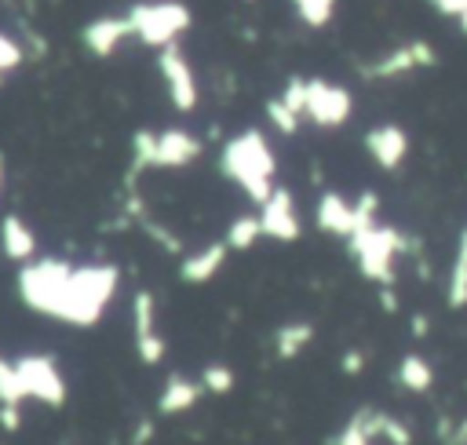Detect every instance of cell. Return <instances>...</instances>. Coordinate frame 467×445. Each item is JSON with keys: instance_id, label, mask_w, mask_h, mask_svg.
I'll use <instances>...</instances> for the list:
<instances>
[{"instance_id": "6da1fadb", "label": "cell", "mask_w": 467, "mask_h": 445, "mask_svg": "<svg viewBox=\"0 0 467 445\" xmlns=\"http://www.w3.org/2000/svg\"><path fill=\"white\" fill-rule=\"evenodd\" d=\"M219 175L230 179L255 208L270 197V190L277 186V157L270 150V139L259 128H244L237 135H230L219 150Z\"/></svg>"}, {"instance_id": "7a4b0ae2", "label": "cell", "mask_w": 467, "mask_h": 445, "mask_svg": "<svg viewBox=\"0 0 467 445\" xmlns=\"http://www.w3.org/2000/svg\"><path fill=\"white\" fill-rule=\"evenodd\" d=\"M204 153V142L186 131V128H139L131 135V164H128V179L124 186H135L142 171L161 168V171H175L193 164Z\"/></svg>"}, {"instance_id": "3957f363", "label": "cell", "mask_w": 467, "mask_h": 445, "mask_svg": "<svg viewBox=\"0 0 467 445\" xmlns=\"http://www.w3.org/2000/svg\"><path fill=\"white\" fill-rule=\"evenodd\" d=\"M120 285V270L113 263H80L69 270V285L62 295V310L58 321L77 325V328H91L102 310L109 306V299L117 295Z\"/></svg>"}, {"instance_id": "277c9868", "label": "cell", "mask_w": 467, "mask_h": 445, "mask_svg": "<svg viewBox=\"0 0 467 445\" xmlns=\"http://www.w3.org/2000/svg\"><path fill=\"white\" fill-rule=\"evenodd\" d=\"M124 22L139 44L161 51L168 44H179V36L190 29L193 15L182 0H135V4H128Z\"/></svg>"}, {"instance_id": "5b68a950", "label": "cell", "mask_w": 467, "mask_h": 445, "mask_svg": "<svg viewBox=\"0 0 467 445\" xmlns=\"http://www.w3.org/2000/svg\"><path fill=\"white\" fill-rule=\"evenodd\" d=\"M347 248H350L361 277L372 281V285H379V288H387V285H394V263H398V255H405L412 244H409V237L398 226L376 222V226L347 237Z\"/></svg>"}, {"instance_id": "8992f818", "label": "cell", "mask_w": 467, "mask_h": 445, "mask_svg": "<svg viewBox=\"0 0 467 445\" xmlns=\"http://www.w3.org/2000/svg\"><path fill=\"white\" fill-rule=\"evenodd\" d=\"M376 215H379V193L376 190H361L354 201L343 197L339 190H325L317 197V204H314L317 230L328 233V237H343V241L361 233V230H368V226H376L379 222Z\"/></svg>"}, {"instance_id": "52a82bcc", "label": "cell", "mask_w": 467, "mask_h": 445, "mask_svg": "<svg viewBox=\"0 0 467 445\" xmlns=\"http://www.w3.org/2000/svg\"><path fill=\"white\" fill-rule=\"evenodd\" d=\"M69 270L73 263L66 259H55V255H44V259H29L22 263L18 270V295L29 310L44 314V317H55L58 321V310H62V295H66V285H69Z\"/></svg>"}, {"instance_id": "ba28073f", "label": "cell", "mask_w": 467, "mask_h": 445, "mask_svg": "<svg viewBox=\"0 0 467 445\" xmlns=\"http://www.w3.org/2000/svg\"><path fill=\"white\" fill-rule=\"evenodd\" d=\"M438 66V47L431 40H405L368 62L358 66V77L368 80V84H383V80H401L409 73H420V69H434Z\"/></svg>"}, {"instance_id": "9c48e42d", "label": "cell", "mask_w": 467, "mask_h": 445, "mask_svg": "<svg viewBox=\"0 0 467 445\" xmlns=\"http://www.w3.org/2000/svg\"><path fill=\"white\" fill-rule=\"evenodd\" d=\"M354 113V95L325 77H306L303 84V120L314 128H343Z\"/></svg>"}, {"instance_id": "30bf717a", "label": "cell", "mask_w": 467, "mask_h": 445, "mask_svg": "<svg viewBox=\"0 0 467 445\" xmlns=\"http://www.w3.org/2000/svg\"><path fill=\"white\" fill-rule=\"evenodd\" d=\"M15 376H18L22 398L44 401L51 409H58L66 401V379H62V372H58L51 354H22V357H15Z\"/></svg>"}, {"instance_id": "8fae6325", "label": "cell", "mask_w": 467, "mask_h": 445, "mask_svg": "<svg viewBox=\"0 0 467 445\" xmlns=\"http://www.w3.org/2000/svg\"><path fill=\"white\" fill-rule=\"evenodd\" d=\"M157 73L164 80V91L171 98V106L179 113H193L201 102V88H197V73L190 66V55L179 44H168L157 51Z\"/></svg>"}, {"instance_id": "7c38bea8", "label": "cell", "mask_w": 467, "mask_h": 445, "mask_svg": "<svg viewBox=\"0 0 467 445\" xmlns=\"http://www.w3.org/2000/svg\"><path fill=\"white\" fill-rule=\"evenodd\" d=\"M131 343L142 365H161L168 354V343L157 325V299L150 288H139L131 295Z\"/></svg>"}, {"instance_id": "4fadbf2b", "label": "cell", "mask_w": 467, "mask_h": 445, "mask_svg": "<svg viewBox=\"0 0 467 445\" xmlns=\"http://www.w3.org/2000/svg\"><path fill=\"white\" fill-rule=\"evenodd\" d=\"M259 226H263V237L270 241H296L303 233V219H299V208H296V193L288 186H274L270 197L259 204Z\"/></svg>"}, {"instance_id": "5bb4252c", "label": "cell", "mask_w": 467, "mask_h": 445, "mask_svg": "<svg viewBox=\"0 0 467 445\" xmlns=\"http://www.w3.org/2000/svg\"><path fill=\"white\" fill-rule=\"evenodd\" d=\"M361 146H365V153L372 157V164L379 171H398L405 164V157H409V131L401 124H390V120L387 124H372L365 131Z\"/></svg>"}, {"instance_id": "9a60e30c", "label": "cell", "mask_w": 467, "mask_h": 445, "mask_svg": "<svg viewBox=\"0 0 467 445\" xmlns=\"http://www.w3.org/2000/svg\"><path fill=\"white\" fill-rule=\"evenodd\" d=\"M124 40H131L124 15H99V18L84 22V29H80V44L95 58H113Z\"/></svg>"}, {"instance_id": "2e32d148", "label": "cell", "mask_w": 467, "mask_h": 445, "mask_svg": "<svg viewBox=\"0 0 467 445\" xmlns=\"http://www.w3.org/2000/svg\"><path fill=\"white\" fill-rule=\"evenodd\" d=\"M226 255H230V248L223 241H208V244H201V248H193L190 255L179 259V277L186 285H208L223 270Z\"/></svg>"}, {"instance_id": "e0dca14e", "label": "cell", "mask_w": 467, "mask_h": 445, "mask_svg": "<svg viewBox=\"0 0 467 445\" xmlns=\"http://www.w3.org/2000/svg\"><path fill=\"white\" fill-rule=\"evenodd\" d=\"M0 252H4L11 263H29V259L36 255V233H33V226H29L22 215H15V212H7V215L0 219Z\"/></svg>"}, {"instance_id": "ac0fdd59", "label": "cell", "mask_w": 467, "mask_h": 445, "mask_svg": "<svg viewBox=\"0 0 467 445\" xmlns=\"http://www.w3.org/2000/svg\"><path fill=\"white\" fill-rule=\"evenodd\" d=\"M201 383L197 379H190V376H182V372H171L168 379H164V387H161V394H157V412L161 416H179V412H190L197 401H201Z\"/></svg>"}, {"instance_id": "d6986e66", "label": "cell", "mask_w": 467, "mask_h": 445, "mask_svg": "<svg viewBox=\"0 0 467 445\" xmlns=\"http://www.w3.org/2000/svg\"><path fill=\"white\" fill-rule=\"evenodd\" d=\"M383 419H387L383 409L365 405V409H358V412L339 427V434L332 438V445H372L376 438H383Z\"/></svg>"}, {"instance_id": "ffe728a7", "label": "cell", "mask_w": 467, "mask_h": 445, "mask_svg": "<svg viewBox=\"0 0 467 445\" xmlns=\"http://www.w3.org/2000/svg\"><path fill=\"white\" fill-rule=\"evenodd\" d=\"M314 339V325L310 321H285L277 332H274V354L281 361H292L299 357Z\"/></svg>"}, {"instance_id": "44dd1931", "label": "cell", "mask_w": 467, "mask_h": 445, "mask_svg": "<svg viewBox=\"0 0 467 445\" xmlns=\"http://www.w3.org/2000/svg\"><path fill=\"white\" fill-rule=\"evenodd\" d=\"M259 237H263L259 215H255V212H241V215L230 219V226H226V233H223V244H226L230 252H248V248L259 244Z\"/></svg>"}, {"instance_id": "7402d4cb", "label": "cell", "mask_w": 467, "mask_h": 445, "mask_svg": "<svg viewBox=\"0 0 467 445\" xmlns=\"http://www.w3.org/2000/svg\"><path fill=\"white\" fill-rule=\"evenodd\" d=\"M394 379H398L405 390L423 394V390H431V383H434V368H431V361H427L423 354H405V357L398 361Z\"/></svg>"}, {"instance_id": "603a6c76", "label": "cell", "mask_w": 467, "mask_h": 445, "mask_svg": "<svg viewBox=\"0 0 467 445\" xmlns=\"http://www.w3.org/2000/svg\"><path fill=\"white\" fill-rule=\"evenodd\" d=\"M263 113H266V124H270L277 135H296L299 124H303V117H299L296 109H288L277 95H270V98L263 102Z\"/></svg>"}, {"instance_id": "cb8c5ba5", "label": "cell", "mask_w": 467, "mask_h": 445, "mask_svg": "<svg viewBox=\"0 0 467 445\" xmlns=\"http://www.w3.org/2000/svg\"><path fill=\"white\" fill-rule=\"evenodd\" d=\"M292 7L306 29H325L336 15V0H292Z\"/></svg>"}, {"instance_id": "d4e9b609", "label": "cell", "mask_w": 467, "mask_h": 445, "mask_svg": "<svg viewBox=\"0 0 467 445\" xmlns=\"http://www.w3.org/2000/svg\"><path fill=\"white\" fill-rule=\"evenodd\" d=\"M197 383H201V390H204V394H230V390H234V383H237V376H234V368H230V365L212 361V365H204V368H201Z\"/></svg>"}, {"instance_id": "484cf974", "label": "cell", "mask_w": 467, "mask_h": 445, "mask_svg": "<svg viewBox=\"0 0 467 445\" xmlns=\"http://www.w3.org/2000/svg\"><path fill=\"white\" fill-rule=\"evenodd\" d=\"M139 226H142V233H146L150 241H157V248H164V252H171V255H182V237L171 233L164 222H157L153 215H142Z\"/></svg>"}, {"instance_id": "4316f807", "label": "cell", "mask_w": 467, "mask_h": 445, "mask_svg": "<svg viewBox=\"0 0 467 445\" xmlns=\"http://www.w3.org/2000/svg\"><path fill=\"white\" fill-rule=\"evenodd\" d=\"M22 62H26V47H22V40L0 29V84H4V77L15 73Z\"/></svg>"}, {"instance_id": "83f0119b", "label": "cell", "mask_w": 467, "mask_h": 445, "mask_svg": "<svg viewBox=\"0 0 467 445\" xmlns=\"http://www.w3.org/2000/svg\"><path fill=\"white\" fill-rule=\"evenodd\" d=\"M22 387H18V376H15V361L0 354V405H18L22 409Z\"/></svg>"}, {"instance_id": "f1b7e54d", "label": "cell", "mask_w": 467, "mask_h": 445, "mask_svg": "<svg viewBox=\"0 0 467 445\" xmlns=\"http://www.w3.org/2000/svg\"><path fill=\"white\" fill-rule=\"evenodd\" d=\"M449 306L452 310H463L467 306V263H460V259H452V266H449Z\"/></svg>"}, {"instance_id": "f546056e", "label": "cell", "mask_w": 467, "mask_h": 445, "mask_svg": "<svg viewBox=\"0 0 467 445\" xmlns=\"http://www.w3.org/2000/svg\"><path fill=\"white\" fill-rule=\"evenodd\" d=\"M438 441L441 445H467V416H441L438 419Z\"/></svg>"}, {"instance_id": "4dcf8cb0", "label": "cell", "mask_w": 467, "mask_h": 445, "mask_svg": "<svg viewBox=\"0 0 467 445\" xmlns=\"http://www.w3.org/2000/svg\"><path fill=\"white\" fill-rule=\"evenodd\" d=\"M383 441H390V445H412V430H409V423L387 412V419H383Z\"/></svg>"}, {"instance_id": "1f68e13d", "label": "cell", "mask_w": 467, "mask_h": 445, "mask_svg": "<svg viewBox=\"0 0 467 445\" xmlns=\"http://www.w3.org/2000/svg\"><path fill=\"white\" fill-rule=\"evenodd\" d=\"M339 368H343L347 376H358V372L365 368V350H358V347H350V350L343 354V361H339Z\"/></svg>"}, {"instance_id": "d6a6232c", "label": "cell", "mask_w": 467, "mask_h": 445, "mask_svg": "<svg viewBox=\"0 0 467 445\" xmlns=\"http://www.w3.org/2000/svg\"><path fill=\"white\" fill-rule=\"evenodd\" d=\"M438 15H445V18H460L463 11H467V0H427Z\"/></svg>"}, {"instance_id": "836d02e7", "label": "cell", "mask_w": 467, "mask_h": 445, "mask_svg": "<svg viewBox=\"0 0 467 445\" xmlns=\"http://www.w3.org/2000/svg\"><path fill=\"white\" fill-rule=\"evenodd\" d=\"M0 427L4 430H18L22 427V409L18 405H0Z\"/></svg>"}, {"instance_id": "e575fe53", "label": "cell", "mask_w": 467, "mask_h": 445, "mask_svg": "<svg viewBox=\"0 0 467 445\" xmlns=\"http://www.w3.org/2000/svg\"><path fill=\"white\" fill-rule=\"evenodd\" d=\"M150 438H153V419H139L128 441H131V445H150Z\"/></svg>"}, {"instance_id": "d590c367", "label": "cell", "mask_w": 467, "mask_h": 445, "mask_svg": "<svg viewBox=\"0 0 467 445\" xmlns=\"http://www.w3.org/2000/svg\"><path fill=\"white\" fill-rule=\"evenodd\" d=\"M0 4H4L11 15H15V11H22V15H33V7H36V0H0Z\"/></svg>"}, {"instance_id": "8d00e7d4", "label": "cell", "mask_w": 467, "mask_h": 445, "mask_svg": "<svg viewBox=\"0 0 467 445\" xmlns=\"http://www.w3.org/2000/svg\"><path fill=\"white\" fill-rule=\"evenodd\" d=\"M379 303H383V310H387V314H390V310H398V295H394V285L379 288Z\"/></svg>"}, {"instance_id": "74e56055", "label": "cell", "mask_w": 467, "mask_h": 445, "mask_svg": "<svg viewBox=\"0 0 467 445\" xmlns=\"http://www.w3.org/2000/svg\"><path fill=\"white\" fill-rule=\"evenodd\" d=\"M427 328H431V321L423 314H412V336L420 339V336H427Z\"/></svg>"}, {"instance_id": "f35d334b", "label": "cell", "mask_w": 467, "mask_h": 445, "mask_svg": "<svg viewBox=\"0 0 467 445\" xmlns=\"http://www.w3.org/2000/svg\"><path fill=\"white\" fill-rule=\"evenodd\" d=\"M452 259L467 263V226H463V233H460V241H456V255H452Z\"/></svg>"}, {"instance_id": "ab89813d", "label": "cell", "mask_w": 467, "mask_h": 445, "mask_svg": "<svg viewBox=\"0 0 467 445\" xmlns=\"http://www.w3.org/2000/svg\"><path fill=\"white\" fill-rule=\"evenodd\" d=\"M456 26H460V33H463V36H467V11H463V15H460V18H456Z\"/></svg>"}, {"instance_id": "60d3db41", "label": "cell", "mask_w": 467, "mask_h": 445, "mask_svg": "<svg viewBox=\"0 0 467 445\" xmlns=\"http://www.w3.org/2000/svg\"><path fill=\"white\" fill-rule=\"evenodd\" d=\"M4 179H7V164H4V153H0V190H4Z\"/></svg>"}]
</instances>
